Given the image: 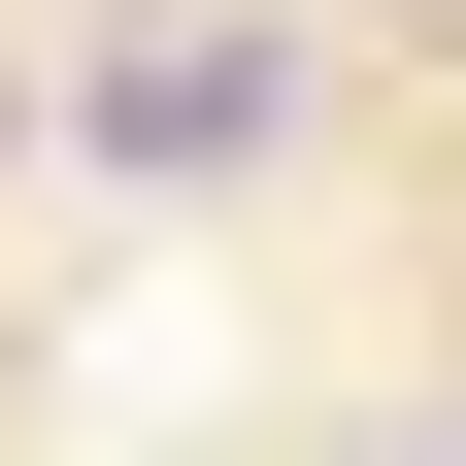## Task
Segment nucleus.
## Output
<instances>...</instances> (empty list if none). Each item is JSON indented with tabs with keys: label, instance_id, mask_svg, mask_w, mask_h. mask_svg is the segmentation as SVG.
Listing matches in <instances>:
<instances>
[{
	"label": "nucleus",
	"instance_id": "f257e3e1",
	"mask_svg": "<svg viewBox=\"0 0 466 466\" xmlns=\"http://www.w3.org/2000/svg\"><path fill=\"white\" fill-rule=\"evenodd\" d=\"M267 34H134V67H100V167H267Z\"/></svg>",
	"mask_w": 466,
	"mask_h": 466
}]
</instances>
